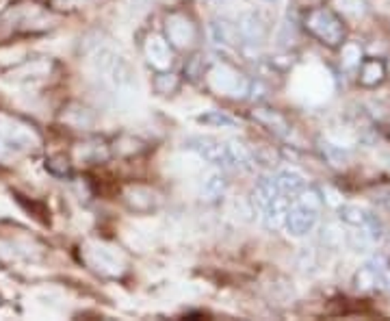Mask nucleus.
<instances>
[{
	"instance_id": "obj_10",
	"label": "nucleus",
	"mask_w": 390,
	"mask_h": 321,
	"mask_svg": "<svg viewBox=\"0 0 390 321\" xmlns=\"http://www.w3.org/2000/svg\"><path fill=\"white\" fill-rule=\"evenodd\" d=\"M384 285H386V273L377 265H364L354 276V287L362 293L379 291V289H384Z\"/></svg>"
},
{
	"instance_id": "obj_8",
	"label": "nucleus",
	"mask_w": 390,
	"mask_h": 321,
	"mask_svg": "<svg viewBox=\"0 0 390 321\" xmlns=\"http://www.w3.org/2000/svg\"><path fill=\"white\" fill-rule=\"evenodd\" d=\"M317 219H319V211L297 202V205L288 207L286 217H284V226H286L288 234L303 236V234L313 232V228L317 226Z\"/></svg>"
},
{
	"instance_id": "obj_20",
	"label": "nucleus",
	"mask_w": 390,
	"mask_h": 321,
	"mask_svg": "<svg viewBox=\"0 0 390 321\" xmlns=\"http://www.w3.org/2000/svg\"><path fill=\"white\" fill-rule=\"evenodd\" d=\"M340 63L345 70H356L362 59H364V53H362V46L356 44V42H347V44H340Z\"/></svg>"
},
{
	"instance_id": "obj_4",
	"label": "nucleus",
	"mask_w": 390,
	"mask_h": 321,
	"mask_svg": "<svg viewBox=\"0 0 390 321\" xmlns=\"http://www.w3.org/2000/svg\"><path fill=\"white\" fill-rule=\"evenodd\" d=\"M185 148L187 150H193L195 154H200L204 160L212 165H220V168H232L230 163V148H228V141H217L212 137H189L185 141Z\"/></svg>"
},
{
	"instance_id": "obj_27",
	"label": "nucleus",
	"mask_w": 390,
	"mask_h": 321,
	"mask_svg": "<svg viewBox=\"0 0 390 321\" xmlns=\"http://www.w3.org/2000/svg\"><path fill=\"white\" fill-rule=\"evenodd\" d=\"M46 170L55 176H67L70 174V163L65 156H50L46 160Z\"/></svg>"
},
{
	"instance_id": "obj_19",
	"label": "nucleus",
	"mask_w": 390,
	"mask_h": 321,
	"mask_svg": "<svg viewBox=\"0 0 390 321\" xmlns=\"http://www.w3.org/2000/svg\"><path fill=\"white\" fill-rule=\"evenodd\" d=\"M334 7L338 16H347V18H364L369 13V3L367 0H334Z\"/></svg>"
},
{
	"instance_id": "obj_9",
	"label": "nucleus",
	"mask_w": 390,
	"mask_h": 321,
	"mask_svg": "<svg viewBox=\"0 0 390 321\" xmlns=\"http://www.w3.org/2000/svg\"><path fill=\"white\" fill-rule=\"evenodd\" d=\"M146 50V57H148V63L154 67V70H169L171 67V46L167 39L158 37V35H150L148 42L143 46Z\"/></svg>"
},
{
	"instance_id": "obj_5",
	"label": "nucleus",
	"mask_w": 390,
	"mask_h": 321,
	"mask_svg": "<svg viewBox=\"0 0 390 321\" xmlns=\"http://www.w3.org/2000/svg\"><path fill=\"white\" fill-rule=\"evenodd\" d=\"M210 85L212 89L222 92L226 96L243 98L249 92V78H245L241 72L232 70L230 65H220L210 72Z\"/></svg>"
},
{
	"instance_id": "obj_16",
	"label": "nucleus",
	"mask_w": 390,
	"mask_h": 321,
	"mask_svg": "<svg viewBox=\"0 0 390 321\" xmlns=\"http://www.w3.org/2000/svg\"><path fill=\"white\" fill-rule=\"evenodd\" d=\"M228 189V180L222 172H210L202 183V193L206 200H220Z\"/></svg>"
},
{
	"instance_id": "obj_31",
	"label": "nucleus",
	"mask_w": 390,
	"mask_h": 321,
	"mask_svg": "<svg viewBox=\"0 0 390 321\" xmlns=\"http://www.w3.org/2000/svg\"><path fill=\"white\" fill-rule=\"evenodd\" d=\"M3 152H5V150H3V143H0V154H3Z\"/></svg>"
},
{
	"instance_id": "obj_2",
	"label": "nucleus",
	"mask_w": 390,
	"mask_h": 321,
	"mask_svg": "<svg viewBox=\"0 0 390 321\" xmlns=\"http://www.w3.org/2000/svg\"><path fill=\"white\" fill-rule=\"evenodd\" d=\"M96 67L117 92H126L135 83V74L130 63L124 57L115 55L113 50H100L96 59Z\"/></svg>"
},
{
	"instance_id": "obj_25",
	"label": "nucleus",
	"mask_w": 390,
	"mask_h": 321,
	"mask_svg": "<svg viewBox=\"0 0 390 321\" xmlns=\"http://www.w3.org/2000/svg\"><path fill=\"white\" fill-rule=\"evenodd\" d=\"M297 202H299V205H306V207H310V209H315V211H321V207H323V202H325V197H323V193H321L319 189L306 187V189H303V191L297 195Z\"/></svg>"
},
{
	"instance_id": "obj_17",
	"label": "nucleus",
	"mask_w": 390,
	"mask_h": 321,
	"mask_svg": "<svg viewBox=\"0 0 390 321\" xmlns=\"http://www.w3.org/2000/svg\"><path fill=\"white\" fill-rule=\"evenodd\" d=\"M369 217H371V213L356 207V205H340L338 207V219L352 228H362L369 222Z\"/></svg>"
},
{
	"instance_id": "obj_21",
	"label": "nucleus",
	"mask_w": 390,
	"mask_h": 321,
	"mask_svg": "<svg viewBox=\"0 0 390 321\" xmlns=\"http://www.w3.org/2000/svg\"><path fill=\"white\" fill-rule=\"evenodd\" d=\"M180 87V78L169 72V70H161L156 76H154V89L156 94L161 96H171V94H176Z\"/></svg>"
},
{
	"instance_id": "obj_18",
	"label": "nucleus",
	"mask_w": 390,
	"mask_h": 321,
	"mask_svg": "<svg viewBox=\"0 0 390 321\" xmlns=\"http://www.w3.org/2000/svg\"><path fill=\"white\" fill-rule=\"evenodd\" d=\"M197 122L210 129H234L237 126V119L224 111H206L202 115H197Z\"/></svg>"
},
{
	"instance_id": "obj_13",
	"label": "nucleus",
	"mask_w": 390,
	"mask_h": 321,
	"mask_svg": "<svg viewBox=\"0 0 390 321\" xmlns=\"http://www.w3.org/2000/svg\"><path fill=\"white\" fill-rule=\"evenodd\" d=\"M251 117L256 119L258 124H263L265 129H269L271 133H276L280 137H284L291 131L286 117L276 109H256V111H251Z\"/></svg>"
},
{
	"instance_id": "obj_24",
	"label": "nucleus",
	"mask_w": 390,
	"mask_h": 321,
	"mask_svg": "<svg viewBox=\"0 0 390 321\" xmlns=\"http://www.w3.org/2000/svg\"><path fill=\"white\" fill-rule=\"evenodd\" d=\"M282 195L278 185H276V178H260L258 185H256V200L260 207H265L267 202H271L273 197Z\"/></svg>"
},
{
	"instance_id": "obj_22",
	"label": "nucleus",
	"mask_w": 390,
	"mask_h": 321,
	"mask_svg": "<svg viewBox=\"0 0 390 321\" xmlns=\"http://www.w3.org/2000/svg\"><path fill=\"white\" fill-rule=\"evenodd\" d=\"M319 150L332 168H345L350 163V154H347L340 146H334L330 141H319Z\"/></svg>"
},
{
	"instance_id": "obj_11",
	"label": "nucleus",
	"mask_w": 390,
	"mask_h": 321,
	"mask_svg": "<svg viewBox=\"0 0 390 321\" xmlns=\"http://www.w3.org/2000/svg\"><path fill=\"white\" fill-rule=\"evenodd\" d=\"M210 37H212V42L222 48H232V46L241 44L237 24L230 22L228 18H215L210 22Z\"/></svg>"
},
{
	"instance_id": "obj_26",
	"label": "nucleus",
	"mask_w": 390,
	"mask_h": 321,
	"mask_svg": "<svg viewBox=\"0 0 390 321\" xmlns=\"http://www.w3.org/2000/svg\"><path fill=\"white\" fill-rule=\"evenodd\" d=\"M321 241L325 244V248H330V250H338L342 244H345V234H342V230L340 228H336V226H325L323 228V234H321Z\"/></svg>"
},
{
	"instance_id": "obj_23",
	"label": "nucleus",
	"mask_w": 390,
	"mask_h": 321,
	"mask_svg": "<svg viewBox=\"0 0 390 321\" xmlns=\"http://www.w3.org/2000/svg\"><path fill=\"white\" fill-rule=\"evenodd\" d=\"M345 244L350 246L354 252H369L375 246V241L371 239V234L364 228H358L356 232L345 234Z\"/></svg>"
},
{
	"instance_id": "obj_32",
	"label": "nucleus",
	"mask_w": 390,
	"mask_h": 321,
	"mask_svg": "<svg viewBox=\"0 0 390 321\" xmlns=\"http://www.w3.org/2000/svg\"><path fill=\"white\" fill-rule=\"evenodd\" d=\"M386 67H388V70H390V65H386Z\"/></svg>"
},
{
	"instance_id": "obj_14",
	"label": "nucleus",
	"mask_w": 390,
	"mask_h": 321,
	"mask_svg": "<svg viewBox=\"0 0 390 321\" xmlns=\"http://www.w3.org/2000/svg\"><path fill=\"white\" fill-rule=\"evenodd\" d=\"M286 211H288V200L284 195H278L273 197L271 202H267L263 207V219H265V226L267 228H282L284 226V217H286Z\"/></svg>"
},
{
	"instance_id": "obj_1",
	"label": "nucleus",
	"mask_w": 390,
	"mask_h": 321,
	"mask_svg": "<svg viewBox=\"0 0 390 321\" xmlns=\"http://www.w3.org/2000/svg\"><path fill=\"white\" fill-rule=\"evenodd\" d=\"M303 26L306 31L317 37L319 42L327 48H338L345 42V24L342 18L327 7H317L313 11H308L306 20H303Z\"/></svg>"
},
{
	"instance_id": "obj_28",
	"label": "nucleus",
	"mask_w": 390,
	"mask_h": 321,
	"mask_svg": "<svg viewBox=\"0 0 390 321\" xmlns=\"http://www.w3.org/2000/svg\"><path fill=\"white\" fill-rule=\"evenodd\" d=\"M185 72H187V76H189L191 80H197L200 76H204V59H202L200 55H193V57L187 61Z\"/></svg>"
},
{
	"instance_id": "obj_30",
	"label": "nucleus",
	"mask_w": 390,
	"mask_h": 321,
	"mask_svg": "<svg viewBox=\"0 0 390 321\" xmlns=\"http://www.w3.org/2000/svg\"><path fill=\"white\" fill-rule=\"evenodd\" d=\"M263 3H269V5H276V3H280V0H263Z\"/></svg>"
},
{
	"instance_id": "obj_7",
	"label": "nucleus",
	"mask_w": 390,
	"mask_h": 321,
	"mask_svg": "<svg viewBox=\"0 0 390 321\" xmlns=\"http://www.w3.org/2000/svg\"><path fill=\"white\" fill-rule=\"evenodd\" d=\"M0 137H3L7 143L16 146V148H33L39 139L35 135V131L20 122V119L16 117H5V115H0Z\"/></svg>"
},
{
	"instance_id": "obj_12",
	"label": "nucleus",
	"mask_w": 390,
	"mask_h": 321,
	"mask_svg": "<svg viewBox=\"0 0 390 321\" xmlns=\"http://www.w3.org/2000/svg\"><path fill=\"white\" fill-rule=\"evenodd\" d=\"M358 80L362 87H379L386 76H388V67L381 59H362V63L358 65Z\"/></svg>"
},
{
	"instance_id": "obj_15",
	"label": "nucleus",
	"mask_w": 390,
	"mask_h": 321,
	"mask_svg": "<svg viewBox=\"0 0 390 321\" xmlns=\"http://www.w3.org/2000/svg\"><path fill=\"white\" fill-rule=\"evenodd\" d=\"M276 185H278V189H280L282 195H293V197H297L303 189L308 187V180L303 178L299 172H295V170H284V172H280V174L276 176Z\"/></svg>"
},
{
	"instance_id": "obj_6",
	"label": "nucleus",
	"mask_w": 390,
	"mask_h": 321,
	"mask_svg": "<svg viewBox=\"0 0 390 321\" xmlns=\"http://www.w3.org/2000/svg\"><path fill=\"white\" fill-rule=\"evenodd\" d=\"M241 42L247 46H260L267 42V35H269V26L265 22V18L256 13V11H243L239 16V20L234 22Z\"/></svg>"
},
{
	"instance_id": "obj_29",
	"label": "nucleus",
	"mask_w": 390,
	"mask_h": 321,
	"mask_svg": "<svg viewBox=\"0 0 390 321\" xmlns=\"http://www.w3.org/2000/svg\"><path fill=\"white\" fill-rule=\"evenodd\" d=\"M208 3H212V5H222V3H226V0H208Z\"/></svg>"
},
{
	"instance_id": "obj_3",
	"label": "nucleus",
	"mask_w": 390,
	"mask_h": 321,
	"mask_svg": "<svg viewBox=\"0 0 390 321\" xmlns=\"http://www.w3.org/2000/svg\"><path fill=\"white\" fill-rule=\"evenodd\" d=\"M165 35L171 48L187 50L197 42V26L185 13H171L165 20Z\"/></svg>"
}]
</instances>
